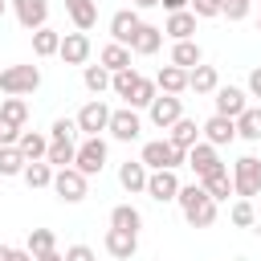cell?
<instances>
[{
  "mask_svg": "<svg viewBox=\"0 0 261 261\" xmlns=\"http://www.w3.org/2000/svg\"><path fill=\"white\" fill-rule=\"evenodd\" d=\"M0 90L8 98H24L41 90V65H4L0 69Z\"/></svg>",
  "mask_w": 261,
  "mask_h": 261,
  "instance_id": "2",
  "label": "cell"
},
{
  "mask_svg": "<svg viewBox=\"0 0 261 261\" xmlns=\"http://www.w3.org/2000/svg\"><path fill=\"white\" fill-rule=\"evenodd\" d=\"M155 86H159V94H184L188 90V69H179V65H163L159 73H155Z\"/></svg>",
  "mask_w": 261,
  "mask_h": 261,
  "instance_id": "23",
  "label": "cell"
},
{
  "mask_svg": "<svg viewBox=\"0 0 261 261\" xmlns=\"http://www.w3.org/2000/svg\"><path fill=\"white\" fill-rule=\"evenodd\" d=\"M257 4H261V0H257Z\"/></svg>",
  "mask_w": 261,
  "mask_h": 261,
  "instance_id": "54",
  "label": "cell"
},
{
  "mask_svg": "<svg viewBox=\"0 0 261 261\" xmlns=\"http://www.w3.org/2000/svg\"><path fill=\"white\" fill-rule=\"evenodd\" d=\"M110 139H118V143H135L139 135H143V118H139V110H130V106H122V110H110Z\"/></svg>",
  "mask_w": 261,
  "mask_h": 261,
  "instance_id": "9",
  "label": "cell"
},
{
  "mask_svg": "<svg viewBox=\"0 0 261 261\" xmlns=\"http://www.w3.org/2000/svg\"><path fill=\"white\" fill-rule=\"evenodd\" d=\"M110 228H122V232H135V237H139L143 212H139L135 204H114V208H110Z\"/></svg>",
  "mask_w": 261,
  "mask_h": 261,
  "instance_id": "28",
  "label": "cell"
},
{
  "mask_svg": "<svg viewBox=\"0 0 261 261\" xmlns=\"http://www.w3.org/2000/svg\"><path fill=\"white\" fill-rule=\"evenodd\" d=\"M188 12L196 20H212V16H220V0H188Z\"/></svg>",
  "mask_w": 261,
  "mask_h": 261,
  "instance_id": "43",
  "label": "cell"
},
{
  "mask_svg": "<svg viewBox=\"0 0 261 261\" xmlns=\"http://www.w3.org/2000/svg\"><path fill=\"white\" fill-rule=\"evenodd\" d=\"M65 12H69V20H73L77 33H90L98 24V4L94 0H65Z\"/></svg>",
  "mask_w": 261,
  "mask_h": 261,
  "instance_id": "20",
  "label": "cell"
},
{
  "mask_svg": "<svg viewBox=\"0 0 261 261\" xmlns=\"http://www.w3.org/2000/svg\"><path fill=\"white\" fill-rule=\"evenodd\" d=\"M249 8H253V0H220V16H228L232 24H237V20H245V16H249Z\"/></svg>",
  "mask_w": 261,
  "mask_h": 261,
  "instance_id": "42",
  "label": "cell"
},
{
  "mask_svg": "<svg viewBox=\"0 0 261 261\" xmlns=\"http://www.w3.org/2000/svg\"><path fill=\"white\" fill-rule=\"evenodd\" d=\"M200 139H204V143H212V147L220 151V147H228V143L237 139V122H232V118H224V114H212V118L200 126Z\"/></svg>",
  "mask_w": 261,
  "mask_h": 261,
  "instance_id": "14",
  "label": "cell"
},
{
  "mask_svg": "<svg viewBox=\"0 0 261 261\" xmlns=\"http://www.w3.org/2000/svg\"><path fill=\"white\" fill-rule=\"evenodd\" d=\"M228 220H232L237 228H253V224H257V208H253V200H232Z\"/></svg>",
  "mask_w": 261,
  "mask_h": 261,
  "instance_id": "38",
  "label": "cell"
},
{
  "mask_svg": "<svg viewBox=\"0 0 261 261\" xmlns=\"http://www.w3.org/2000/svg\"><path fill=\"white\" fill-rule=\"evenodd\" d=\"M139 77H143V73H139L135 65H130V69H118V73H110V90H114V94H118V98L126 102V98L135 94V86H139Z\"/></svg>",
  "mask_w": 261,
  "mask_h": 261,
  "instance_id": "35",
  "label": "cell"
},
{
  "mask_svg": "<svg viewBox=\"0 0 261 261\" xmlns=\"http://www.w3.org/2000/svg\"><path fill=\"white\" fill-rule=\"evenodd\" d=\"M212 102H216V114H224V118H237V114L249 106V94H245L241 86H216Z\"/></svg>",
  "mask_w": 261,
  "mask_h": 261,
  "instance_id": "15",
  "label": "cell"
},
{
  "mask_svg": "<svg viewBox=\"0 0 261 261\" xmlns=\"http://www.w3.org/2000/svg\"><path fill=\"white\" fill-rule=\"evenodd\" d=\"M216 86H220V73H216V65H196V69H188V90H196V94H216Z\"/></svg>",
  "mask_w": 261,
  "mask_h": 261,
  "instance_id": "24",
  "label": "cell"
},
{
  "mask_svg": "<svg viewBox=\"0 0 261 261\" xmlns=\"http://www.w3.org/2000/svg\"><path fill=\"white\" fill-rule=\"evenodd\" d=\"M147 118H151L159 130H167L171 122L184 118V98H175V94H155V102L147 106Z\"/></svg>",
  "mask_w": 261,
  "mask_h": 261,
  "instance_id": "8",
  "label": "cell"
},
{
  "mask_svg": "<svg viewBox=\"0 0 261 261\" xmlns=\"http://www.w3.org/2000/svg\"><path fill=\"white\" fill-rule=\"evenodd\" d=\"M98 65L106 69V73H118V69H130V49L126 45H102V53H98Z\"/></svg>",
  "mask_w": 261,
  "mask_h": 261,
  "instance_id": "29",
  "label": "cell"
},
{
  "mask_svg": "<svg viewBox=\"0 0 261 261\" xmlns=\"http://www.w3.org/2000/svg\"><path fill=\"white\" fill-rule=\"evenodd\" d=\"M16 139H20V126H12V122L0 118V147H16Z\"/></svg>",
  "mask_w": 261,
  "mask_h": 261,
  "instance_id": "45",
  "label": "cell"
},
{
  "mask_svg": "<svg viewBox=\"0 0 261 261\" xmlns=\"http://www.w3.org/2000/svg\"><path fill=\"white\" fill-rule=\"evenodd\" d=\"M57 57H61L65 65H86V61H90V37H86V33H65Z\"/></svg>",
  "mask_w": 261,
  "mask_h": 261,
  "instance_id": "17",
  "label": "cell"
},
{
  "mask_svg": "<svg viewBox=\"0 0 261 261\" xmlns=\"http://www.w3.org/2000/svg\"><path fill=\"white\" fill-rule=\"evenodd\" d=\"M4 8H8V0H0V16H4Z\"/></svg>",
  "mask_w": 261,
  "mask_h": 261,
  "instance_id": "52",
  "label": "cell"
},
{
  "mask_svg": "<svg viewBox=\"0 0 261 261\" xmlns=\"http://www.w3.org/2000/svg\"><path fill=\"white\" fill-rule=\"evenodd\" d=\"M175 204H179V212H184V220H188L192 228H212V224H216V208H220V204H216L200 184H179Z\"/></svg>",
  "mask_w": 261,
  "mask_h": 261,
  "instance_id": "1",
  "label": "cell"
},
{
  "mask_svg": "<svg viewBox=\"0 0 261 261\" xmlns=\"http://www.w3.org/2000/svg\"><path fill=\"white\" fill-rule=\"evenodd\" d=\"M232 192H237V200H253L257 192H261V159L257 155H241L237 163H232Z\"/></svg>",
  "mask_w": 261,
  "mask_h": 261,
  "instance_id": "4",
  "label": "cell"
},
{
  "mask_svg": "<svg viewBox=\"0 0 261 261\" xmlns=\"http://www.w3.org/2000/svg\"><path fill=\"white\" fill-rule=\"evenodd\" d=\"M24 163H29V159H24L16 147H0V175H20Z\"/></svg>",
  "mask_w": 261,
  "mask_h": 261,
  "instance_id": "40",
  "label": "cell"
},
{
  "mask_svg": "<svg viewBox=\"0 0 261 261\" xmlns=\"http://www.w3.org/2000/svg\"><path fill=\"white\" fill-rule=\"evenodd\" d=\"M73 155H77V143H49L45 163H49L53 171H61V167H73Z\"/></svg>",
  "mask_w": 261,
  "mask_h": 261,
  "instance_id": "34",
  "label": "cell"
},
{
  "mask_svg": "<svg viewBox=\"0 0 261 261\" xmlns=\"http://www.w3.org/2000/svg\"><path fill=\"white\" fill-rule=\"evenodd\" d=\"M8 253H12V245H0V261H8Z\"/></svg>",
  "mask_w": 261,
  "mask_h": 261,
  "instance_id": "51",
  "label": "cell"
},
{
  "mask_svg": "<svg viewBox=\"0 0 261 261\" xmlns=\"http://www.w3.org/2000/svg\"><path fill=\"white\" fill-rule=\"evenodd\" d=\"M102 245H106V253H110L114 261H130V257L139 253V237H135V232H122V228H106Z\"/></svg>",
  "mask_w": 261,
  "mask_h": 261,
  "instance_id": "16",
  "label": "cell"
},
{
  "mask_svg": "<svg viewBox=\"0 0 261 261\" xmlns=\"http://www.w3.org/2000/svg\"><path fill=\"white\" fill-rule=\"evenodd\" d=\"M196 184H200L216 204L228 200V196H237V192H232V175H228V167H220V171H212V175H204V179H196Z\"/></svg>",
  "mask_w": 261,
  "mask_h": 261,
  "instance_id": "27",
  "label": "cell"
},
{
  "mask_svg": "<svg viewBox=\"0 0 261 261\" xmlns=\"http://www.w3.org/2000/svg\"><path fill=\"white\" fill-rule=\"evenodd\" d=\"M73 122H77V130H82L86 139H90V135H102V130L110 126V106H106L102 98H90V102L77 110V118H73Z\"/></svg>",
  "mask_w": 261,
  "mask_h": 261,
  "instance_id": "7",
  "label": "cell"
},
{
  "mask_svg": "<svg viewBox=\"0 0 261 261\" xmlns=\"http://www.w3.org/2000/svg\"><path fill=\"white\" fill-rule=\"evenodd\" d=\"M73 135H77V122L73 118H57L49 126V143H73Z\"/></svg>",
  "mask_w": 261,
  "mask_h": 261,
  "instance_id": "41",
  "label": "cell"
},
{
  "mask_svg": "<svg viewBox=\"0 0 261 261\" xmlns=\"http://www.w3.org/2000/svg\"><path fill=\"white\" fill-rule=\"evenodd\" d=\"M159 45H163V29L143 20L139 33H135V41H130V53H135V57H151V53H159Z\"/></svg>",
  "mask_w": 261,
  "mask_h": 261,
  "instance_id": "19",
  "label": "cell"
},
{
  "mask_svg": "<svg viewBox=\"0 0 261 261\" xmlns=\"http://www.w3.org/2000/svg\"><path fill=\"white\" fill-rule=\"evenodd\" d=\"M20 179H24L33 192H41V188H53V167H49L45 159H37V163H24Z\"/></svg>",
  "mask_w": 261,
  "mask_h": 261,
  "instance_id": "32",
  "label": "cell"
},
{
  "mask_svg": "<svg viewBox=\"0 0 261 261\" xmlns=\"http://www.w3.org/2000/svg\"><path fill=\"white\" fill-rule=\"evenodd\" d=\"M139 24H143V16H139L135 8H118V12L110 16V41H114V45H126V49H130V41H135Z\"/></svg>",
  "mask_w": 261,
  "mask_h": 261,
  "instance_id": "12",
  "label": "cell"
},
{
  "mask_svg": "<svg viewBox=\"0 0 261 261\" xmlns=\"http://www.w3.org/2000/svg\"><path fill=\"white\" fill-rule=\"evenodd\" d=\"M155 204H171L179 196V175L175 171H147V188H143Z\"/></svg>",
  "mask_w": 261,
  "mask_h": 261,
  "instance_id": "11",
  "label": "cell"
},
{
  "mask_svg": "<svg viewBox=\"0 0 261 261\" xmlns=\"http://www.w3.org/2000/svg\"><path fill=\"white\" fill-rule=\"evenodd\" d=\"M159 4L167 8V16H171V12H184V8H188V0H159Z\"/></svg>",
  "mask_w": 261,
  "mask_h": 261,
  "instance_id": "47",
  "label": "cell"
},
{
  "mask_svg": "<svg viewBox=\"0 0 261 261\" xmlns=\"http://www.w3.org/2000/svg\"><path fill=\"white\" fill-rule=\"evenodd\" d=\"M0 118L24 130V126H29V118H33V110H29V102H24V98H0Z\"/></svg>",
  "mask_w": 261,
  "mask_h": 261,
  "instance_id": "31",
  "label": "cell"
},
{
  "mask_svg": "<svg viewBox=\"0 0 261 261\" xmlns=\"http://www.w3.org/2000/svg\"><path fill=\"white\" fill-rule=\"evenodd\" d=\"M155 94H159L155 77H139V86H135V94L126 98V106H130V110H147V106L155 102Z\"/></svg>",
  "mask_w": 261,
  "mask_h": 261,
  "instance_id": "36",
  "label": "cell"
},
{
  "mask_svg": "<svg viewBox=\"0 0 261 261\" xmlns=\"http://www.w3.org/2000/svg\"><path fill=\"white\" fill-rule=\"evenodd\" d=\"M8 4H12V12H16V24H20V29L37 33V29L49 24V0H8Z\"/></svg>",
  "mask_w": 261,
  "mask_h": 261,
  "instance_id": "10",
  "label": "cell"
},
{
  "mask_svg": "<svg viewBox=\"0 0 261 261\" xmlns=\"http://www.w3.org/2000/svg\"><path fill=\"white\" fill-rule=\"evenodd\" d=\"M130 8H135V12H143V8H159V0H130Z\"/></svg>",
  "mask_w": 261,
  "mask_h": 261,
  "instance_id": "49",
  "label": "cell"
},
{
  "mask_svg": "<svg viewBox=\"0 0 261 261\" xmlns=\"http://www.w3.org/2000/svg\"><path fill=\"white\" fill-rule=\"evenodd\" d=\"M163 37H171V41H192L196 37V16L184 8V12H171L167 20H163Z\"/></svg>",
  "mask_w": 261,
  "mask_h": 261,
  "instance_id": "21",
  "label": "cell"
},
{
  "mask_svg": "<svg viewBox=\"0 0 261 261\" xmlns=\"http://www.w3.org/2000/svg\"><path fill=\"white\" fill-rule=\"evenodd\" d=\"M24 249H29L33 257H41V253H53V249H57V237H53V228H33Z\"/></svg>",
  "mask_w": 261,
  "mask_h": 261,
  "instance_id": "39",
  "label": "cell"
},
{
  "mask_svg": "<svg viewBox=\"0 0 261 261\" xmlns=\"http://www.w3.org/2000/svg\"><path fill=\"white\" fill-rule=\"evenodd\" d=\"M249 94H253V98H261V65H253V69H249Z\"/></svg>",
  "mask_w": 261,
  "mask_h": 261,
  "instance_id": "46",
  "label": "cell"
},
{
  "mask_svg": "<svg viewBox=\"0 0 261 261\" xmlns=\"http://www.w3.org/2000/svg\"><path fill=\"white\" fill-rule=\"evenodd\" d=\"M33 261H65V257H61V253L53 249V253H41V257H33Z\"/></svg>",
  "mask_w": 261,
  "mask_h": 261,
  "instance_id": "50",
  "label": "cell"
},
{
  "mask_svg": "<svg viewBox=\"0 0 261 261\" xmlns=\"http://www.w3.org/2000/svg\"><path fill=\"white\" fill-rule=\"evenodd\" d=\"M16 151H20L29 163H37V159H45V151H49V135H41V130H20Z\"/></svg>",
  "mask_w": 261,
  "mask_h": 261,
  "instance_id": "25",
  "label": "cell"
},
{
  "mask_svg": "<svg viewBox=\"0 0 261 261\" xmlns=\"http://www.w3.org/2000/svg\"><path fill=\"white\" fill-rule=\"evenodd\" d=\"M118 184L135 196V192H143L147 188V167H143V159H126V163H118Z\"/></svg>",
  "mask_w": 261,
  "mask_h": 261,
  "instance_id": "26",
  "label": "cell"
},
{
  "mask_svg": "<svg viewBox=\"0 0 261 261\" xmlns=\"http://www.w3.org/2000/svg\"><path fill=\"white\" fill-rule=\"evenodd\" d=\"M57 49H61V33H57V29L45 24V29L33 33V53H37V57H57Z\"/></svg>",
  "mask_w": 261,
  "mask_h": 261,
  "instance_id": "33",
  "label": "cell"
},
{
  "mask_svg": "<svg viewBox=\"0 0 261 261\" xmlns=\"http://www.w3.org/2000/svg\"><path fill=\"white\" fill-rule=\"evenodd\" d=\"M143 167L147 171H175V167H184L188 163V155L184 151H175L167 139H151V143H143Z\"/></svg>",
  "mask_w": 261,
  "mask_h": 261,
  "instance_id": "3",
  "label": "cell"
},
{
  "mask_svg": "<svg viewBox=\"0 0 261 261\" xmlns=\"http://www.w3.org/2000/svg\"><path fill=\"white\" fill-rule=\"evenodd\" d=\"M232 122H237V139H245V143H261V106H245Z\"/></svg>",
  "mask_w": 261,
  "mask_h": 261,
  "instance_id": "22",
  "label": "cell"
},
{
  "mask_svg": "<svg viewBox=\"0 0 261 261\" xmlns=\"http://www.w3.org/2000/svg\"><path fill=\"white\" fill-rule=\"evenodd\" d=\"M8 261H33V253H29V249H12V253H8Z\"/></svg>",
  "mask_w": 261,
  "mask_h": 261,
  "instance_id": "48",
  "label": "cell"
},
{
  "mask_svg": "<svg viewBox=\"0 0 261 261\" xmlns=\"http://www.w3.org/2000/svg\"><path fill=\"white\" fill-rule=\"evenodd\" d=\"M106 155H110V147H106V139L102 135H90V139H82L77 143V155H73V167L90 179V175H98L102 167H106Z\"/></svg>",
  "mask_w": 261,
  "mask_h": 261,
  "instance_id": "5",
  "label": "cell"
},
{
  "mask_svg": "<svg viewBox=\"0 0 261 261\" xmlns=\"http://www.w3.org/2000/svg\"><path fill=\"white\" fill-rule=\"evenodd\" d=\"M257 33H261V16H257Z\"/></svg>",
  "mask_w": 261,
  "mask_h": 261,
  "instance_id": "53",
  "label": "cell"
},
{
  "mask_svg": "<svg viewBox=\"0 0 261 261\" xmlns=\"http://www.w3.org/2000/svg\"><path fill=\"white\" fill-rule=\"evenodd\" d=\"M188 167L196 171V179H204V175H212V171H220L224 163H220V151H216L212 143H204V139H200V143H196V147L188 151Z\"/></svg>",
  "mask_w": 261,
  "mask_h": 261,
  "instance_id": "13",
  "label": "cell"
},
{
  "mask_svg": "<svg viewBox=\"0 0 261 261\" xmlns=\"http://www.w3.org/2000/svg\"><path fill=\"white\" fill-rule=\"evenodd\" d=\"M204 61V49L196 45V41H175L171 45V65H179V69H196Z\"/></svg>",
  "mask_w": 261,
  "mask_h": 261,
  "instance_id": "30",
  "label": "cell"
},
{
  "mask_svg": "<svg viewBox=\"0 0 261 261\" xmlns=\"http://www.w3.org/2000/svg\"><path fill=\"white\" fill-rule=\"evenodd\" d=\"M53 192H57L61 204H82L86 192H90V179L77 167H61V171H53Z\"/></svg>",
  "mask_w": 261,
  "mask_h": 261,
  "instance_id": "6",
  "label": "cell"
},
{
  "mask_svg": "<svg viewBox=\"0 0 261 261\" xmlns=\"http://www.w3.org/2000/svg\"><path fill=\"white\" fill-rule=\"evenodd\" d=\"M167 143H171L175 151H184V155H188V151L200 143V126H196V118H188V114H184L179 122H171V126H167Z\"/></svg>",
  "mask_w": 261,
  "mask_h": 261,
  "instance_id": "18",
  "label": "cell"
},
{
  "mask_svg": "<svg viewBox=\"0 0 261 261\" xmlns=\"http://www.w3.org/2000/svg\"><path fill=\"white\" fill-rule=\"evenodd\" d=\"M61 257H65V261H98V253H94L90 245H69Z\"/></svg>",
  "mask_w": 261,
  "mask_h": 261,
  "instance_id": "44",
  "label": "cell"
},
{
  "mask_svg": "<svg viewBox=\"0 0 261 261\" xmlns=\"http://www.w3.org/2000/svg\"><path fill=\"white\" fill-rule=\"evenodd\" d=\"M82 82H86V90H90L94 98L110 90V73H106L102 65H86V69H82Z\"/></svg>",
  "mask_w": 261,
  "mask_h": 261,
  "instance_id": "37",
  "label": "cell"
}]
</instances>
